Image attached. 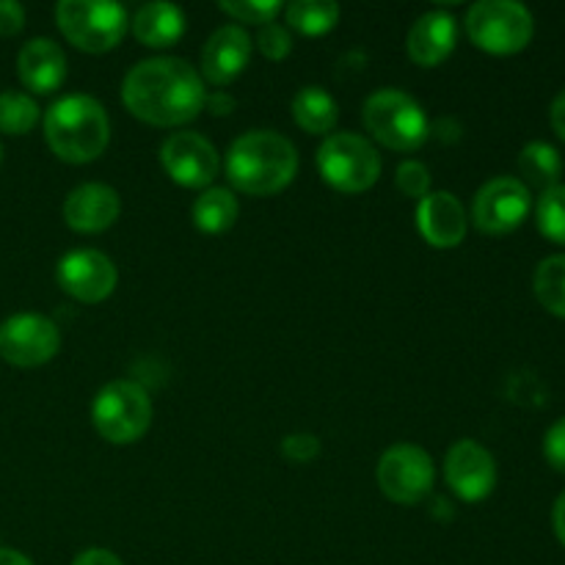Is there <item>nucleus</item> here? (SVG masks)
Returning a JSON list of instances; mask_svg holds the SVG:
<instances>
[{
	"mask_svg": "<svg viewBox=\"0 0 565 565\" xmlns=\"http://www.w3.org/2000/svg\"><path fill=\"white\" fill-rule=\"evenodd\" d=\"M61 331L44 315H11L0 323V356L14 367H39L58 353Z\"/></svg>",
	"mask_w": 565,
	"mask_h": 565,
	"instance_id": "9b49d317",
	"label": "nucleus"
},
{
	"mask_svg": "<svg viewBox=\"0 0 565 565\" xmlns=\"http://www.w3.org/2000/svg\"><path fill=\"white\" fill-rule=\"evenodd\" d=\"M55 22L66 42L86 53H108L127 33V11L103 0H61Z\"/></svg>",
	"mask_w": 565,
	"mask_h": 565,
	"instance_id": "0eeeda50",
	"label": "nucleus"
},
{
	"mask_svg": "<svg viewBox=\"0 0 565 565\" xmlns=\"http://www.w3.org/2000/svg\"><path fill=\"white\" fill-rule=\"evenodd\" d=\"M456 20L447 11H428L412 25L406 39L408 58L419 66H436L456 47Z\"/></svg>",
	"mask_w": 565,
	"mask_h": 565,
	"instance_id": "6ab92c4d",
	"label": "nucleus"
},
{
	"mask_svg": "<svg viewBox=\"0 0 565 565\" xmlns=\"http://www.w3.org/2000/svg\"><path fill=\"white\" fill-rule=\"evenodd\" d=\"M166 174L182 188H207L218 174V152L199 132H174L160 147Z\"/></svg>",
	"mask_w": 565,
	"mask_h": 565,
	"instance_id": "ddd939ff",
	"label": "nucleus"
},
{
	"mask_svg": "<svg viewBox=\"0 0 565 565\" xmlns=\"http://www.w3.org/2000/svg\"><path fill=\"white\" fill-rule=\"evenodd\" d=\"M119 213V193L103 182H86V185L75 188L64 202V221L70 224V230L83 232V235L105 232L108 226H114Z\"/></svg>",
	"mask_w": 565,
	"mask_h": 565,
	"instance_id": "2eb2a0df",
	"label": "nucleus"
},
{
	"mask_svg": "<svg viewBox=\"0 0 565 565\" xmlns=\"http://www.w3.org/2000/svg\"><path fill=\"white\" fill-rule=\"evenodd\" d=\"M39 105L33 97L22 92H3L0 94V132L6 136H25L36 127Z\"/></svg>",
	"mask_w": 565,
	"mask_h": 565,
	"instance_id": "a878e982",
	"label": "nucleus"
},
{
	"mask_svg": "<svg viewBox=\"0 0 565 565\" xmlns=\"http://www.w3.org/2000/svg\"><path fill=\"white\" fill-rule=\"evenodd\" d=\"M434 461L417 445H395L381 456L379 486L397 505H414L434 489Z\"/></svg>",
	"mask_w": 565,
	"mask_h": 565,
	"instance_id": "9d476101",
	"label": "nucleus"
},
{
	"mask_svg": "<svg viewBox=\"0 0 565 565\" xmlns=\"http://www.w3.org/2000/svg\"><path fill=\"white\" fill-rule=\"evenodd\" d=\"M0 158H3V149H0Z\"/></svg>",
	"mask_w": 565,
	"mask_h": 565,
	"instance_id": "58836bf2",
	"label": "nucleus"
},
{
	"mask_svg": "<svg viewBox=\"0 0 565 565\" xmlns=\"http://www.w3.org/2000/svg\"><path fill=\"white\" fill-rule=\"evenodd\" d=\"M519 171L524 177V185L539 188L541 193L550 188L561 185L563 160L552 143L546 141H530L519 154Z\"/></svg>",
	"mask_w": 565,
	"mask_h": 565,
	"instance_id": "5701e85b",
	"label": "nucleus"
},
{
	"mask_svg": "<svg viewBox=\"0 0 565 565\" xmlns=\"http://www.w3.org/2000/svg\"><path fill=\"white\" fill-rule=\"evenodd\" d=\"M204 105H207L210 114L213 116H230L232 110H235V97L226 92H215L204 99Z\"/></svg>",
	"mask_w": 565,
	"mask_h": 565,
	"instance_id": "c9c22d12",
	"label": "nucleus"
},
{
	"mask_svg": "<svg viewBox=\"0 0 565 565\" xmlns=\"http://www.w3.org/2000/svg\"><path fill=\"white\" fill-rule=\"evenodd\" d=\"M530 207H533V196L522 180L494 177L475 193L472 221L486 235H508L524 224Z\"/></svg>",
	"mask_w": 565,
	"mask_h": 565,
	"instance_id": "1a4fd4ad",
	"label": "nucleus"
},
{
	"mask_svg": "<svg viewBox=\"0 0 565 565\" xmlns=\"http://www.w3.org/2000/svg\"><path fill=\"white\" fill-rule=\"evenodd\" d=\"M22 86L36 94H53L66 77V55L53 39H31L17 55Z\"/></svg>",
	"mask_w": 565,
	"mask_h": 565,
	"instance_id": "a211bd4d",
	"label": "nucleus"
},
{
	"mask_svg": "<svg viewBox=\"0 0 565 565\" xmlns=\"http://www.w3.org/2000/svg\"><path fill=\"white\" fill-rule=\"evenodd\" d=\"M533 290L546 312L565 318V254H552L535 268Z\"/></svg>",
	"mask_w": 565,
	"mask_h": 565,
	"instance_id": "b1692460",
	"label": "nucleus"
},
{
	"mask_svg": "<svg viewBox=\"0 0 565 565\" xmlns=\"http://www.w3.org/2000/svg\"><path fill=\"white\" fill-rule=\"evenodd\" d=\"M281 456L292 463H309L320 456V439L312 434H290L281 439Z\"/></svg>",
	"mask_w": 565,
	"mask_h": 565,
	"instance_id": "7c9ffc66",
	"label": "nucleus"
},
{
	"mask_svg": "<svg viewBox=\"0 0 565 565\" xmlns=\"http://www.w3.org/2000/svg\"><path fill=\"white\" fill-rule=\"evenodd\" d=\"M544 456L552 469L565 475V417L557 419L544 436Z\"/></svg>",
	"mask_w": 565,
	"mask_h": 565,
	"instance_id": "2f4dec72",
	"label": "nucleus"
},
{
	"mask_svg": "<svg viewBox=\"0 0 565 565\" xmlns=\"http://www.w3.org/2000/svg\"><path fill=\"white\" fill-rule=\"evenodd\" d=\"M25 25V9L14 0H0V36H17Z\"/></svg>",
	"mask_w": 565,
	"mask_h": 565,
	"instance_id": "473e14b6",
	"label": "nucleus"
},
{
	"mask_svg": "<svg viewBox=\"0 0 565 565\" xmlns=\"http://www.w3.org/2000/svg\"><path fill=\"white\" fill-rule=\"evenodd\" d=\"M44 138L55 158L66 163H92L110 141V121L103 105L86 94H70L44 114Z\"/></svg>",
	"mask_w": 565,
	"mask_h": 565,
	"instance_id": "7ed1b4c3",
	"label": "nucleus"
},
{
	"mask_svg": "<svg viewBox=\"0 0 565 565\" xmlns=\"http://www.w3.org/2000/svg\"><path fill=\"white\" fill-rule=\"evenodd\" d=\"M127 110L154 127H177L196 119L204 108L202 75L182 58H149L132 66L121 83Z\"/></svg>",
	"mask_w": 565,
	"mask_h": 565,
	"instance_id": "f257e3e1",
	"label": "nucleus"
},
{
	"mask_svg": "<svg viewBox=\"0 0 565 565\" xmlns=\"http://www.w3.org/2000/svg\"><path fill=\"white\" fill-rule=\"evenodd\" d=\"M72 565H121V561L114 555V552L94 546V550L81 552V555L75 557V563H72Z\"/></svg>",
	"mask_w": 565,
	"mask_h": 565,
	"instance_id": "72a5a7b5",
	"label": "nucleus"
},
{
	"mask_svg": "<svg viewBox=\"0 0 565 565\" xmlns=\"http://www.w3.org/2000/svg\"><path fill=\"white\" fill-rule=\"evenodd\" d=\"M395 182L403 196L408 199H425L430 193V171L419 160H406L397 166Z\"/></svg>",
	"mask_w": 565,
	"mask_h": 565,
	"instance_id": "c85d7f7f",
	"label": "nucleus"
},
{
	"mask_svg": "<svg viewBox=\"0 0 565 565\" xmlns=\"http://www.w3.org/2000/svg\"><path fill=\"white\" fill-rule=\"evenodd\" d=\"M132 33L147 47H171L185 33V14L174 3H147L132 17Z\"/></svg>",
	"mask_w": 565,
	"mask_h": 565,
	"instance_id": "aec40b11",
	"label": "nucleus"
},
{
	"mask_svg": "<svg viewBox=\"0 0 565 565\" xmlns=\"http://www.w3.org/2000/svg\"><path fill=\"white\" fill-rule=\"evenodd\" d=\"M318 169L331 188L362 193L381 177V158L367 138L356 132H334L318 149Z\"/></svg>",
	"mask_w": 565,
	"mask_h": 565,
	"instance_id": "6e6552de",
	"label": "nucleus"
},
{
	"mask_svg": "<svg viewBox=\"0 0 565 565\" xmlns=\"http://www.w3.org/2000/svg\"><path fill=\"white\" fill-rule=\"evenodd\" d=\"M292 116H296V125L307 132L326 136L337 127L340 108L329 92H323L320 86H307L292 97Z\"/></svg>",
	"mask_w": 565,
	"mask_h": 565,
	"instance_id": "412c9836",
	"label": "nucleus"
},
{
	"mask_svg": "<svg viewBox=\"0 0 565 565\" xmlns=\"http://www.w3.org/2000/svg\"><path fill=\"white\" fill-rule=\"evenodd\" d=\"M467 33L491 55H513L530 44L535 20L516 0H480L467 14Z\"/></svg>",
	"mask_w": 565,
	"mask_h": 565,
	"instance_id": "423d86ee",
	"label": "nucleus"
},
{
	"mask_svg": "<svg viewBox=\"0 0 565 565\" xmlns=\"http://www.w3.org/2000/svg\"><path fill=\"white\" fill-rule=\"evenodd\" d=\"M252 61V39L241 25H224L210 33L202 50V75L213 86H226L235 81Z\"/></svg>",
	"mask_w": 565,
	"mask_h": 565,
	"instance_id": "dca6fc26",
	"label": "nucleus"
},
{
	"mask_svg": "<svg viewBox=\"0 0 565 565\" xmlns=\"http://www.w3.org/2000/svg\"><path fill=\"white\" fill-rule=\"evenodd\" d=\"M237 199L230 188H207L202 196L193 202V224L207 235H221V232L232 230L237 221Z\"/></svg>",
	"mask_w": 565,
	"mask_h": 565,
	"instance_id": "4be33fe9",
	"label": "nucleus"
},
{
	"mask_svg": "<svg viewBox=\"0 0 565 565\" xmlns=\"http://www.w3.org/2000/svg\"><path fill=\"white\" fill-rule=\"evenodd\" d=\"M417 226L434 248H456L467 237V213L450 191H434L419 199Z\"/></svg>",
	"mask_w": 565,
	"mask_h": 565,
	"instance_id": "f3484780",
	"label": "nucleus"
},
{
	"mask_svg": "<svg viewBox=\"0 0 565 565\" xmlns=\"http://www.w3.org/2000/svg\"><path fill=\"white\" fill-rule=\"evenodd\" d=\"M218 9L224 11V14H230L232 20L263 28L268 25V22H276L281 3H276V0H237V3H221Z\"/></svg>",
	"mask_w": 565,
	"mask_h": 565,
	"instance_id": "cd10ccee",
	"label": "nucleus"
},
{
	"mask_svg": "<svg viewBox=\"0 0 565 565\" xmlns=\"http://www.w3.org/2000/svg\"><path fill=\"white\" fill-rule=\"evenodd\" d=\"M0 565H33V563L28 561L22 552L6 550V546H0Z\"/></svg>",
	"mask_w": 565,
	"mask_h": 565,
	"instance_id": "4c0bfd02",
	"label": "nucleus"
},
{
	"mask_svg": "<svg viewBox=\"0 0 565 565\" xmlns=\"http://www.w3.org/2000/svg\"><path fill=\"white\" fill-rule=\"evenodd\" d=\"M552 527H555L557 541L565 546V491L555 500V508H552Z\"/></svg>",
	"mask_w": 565,
	"mask_h": 565,
	"instance_id": "e433bc0d",
	"label": "nucleus"
},
{
	"mask_svg": "<svg viewBox=\"0 0 565 565\" xmlns=\"http://www.w3.org/2000/svg\"><path fill=\"white\" fill-rule=\"evenodd\" d=\"M287 22L298 33L307 36H323L340 22V6L331 0H296L287 6Z\"/></svg>",
	"mask_w": 565,
	"mask_h": 565,
	"instance_id": "393cba45",
	"label": "nucleus"
},
{
	"mask_svg": "<svg viewBox=\"0 0 565 565\" xmlns=\"http://www.w3.org/2000/svg\"><path fill=\"white\" fill-rule=\"evenodd\" d=\"M535 221H539L541 235L565 246V185H555L541 193L539 204H535Z\"/></svg>",
	"mask_w": 565,
	"mask_h": 565,
	"instance_id": "bb28decb",
	"label": "nucleus"
},
{
	"mask_svg": "<svg viewBox=\"0 0 565 565\" xmlns=\"http://www.w3.org/2000/svg\"><path fill=\"white\" fill-rule=\"evenodd\" d=\"M550 121H552V130L557 132V138L565 143V88L552 99V108H550Z\"/></svg>",
	"mask_w": 565,
	"mask_h": 565,
	"instance_id": "f704fd0d",
	"label": "nucleus"
},
{
	"mask_svg": "<svg viewBox=\"0 0 565 565\" xmlns=\"http://www.w3.org/2000/svg\"><path fill=\"white\" fill-rule=\"evenodd\" d=\"M92 419L105 441L132 445L152 425V401L136 381H114L94 397Z\"/></svg>",
	"mask_w": 565,
	"mask_h": 565,
	"instance_id": "39448f33",
	"label": "nucleus"
},
{
	"mask_svg": "<svg viewBox=\"0 0 565 565\" xmlns=\"http://www.w3.org/2000/svg\"><path fill=\"white\" fill-rule=\"evenodd\" d=\"M298 171V152L274 130H248L226 154V177L232 185L252 196H274L285 191Z\"/></svg>",
	"mask_w": 565,
	"mask_h": 565,
	"instance_id": "f03ea898",
	"label": "nucleus"
},
{
	"mask_svg": "<svg viewBox=\"0 0 565 565\" xmlns=\"http://www.w3.org/2000/svg\"><path fill=\"white\" fill-rule=\"evenodd\" d=\"M445 478L463 502L486 500L497 486L494 456L475 439L456 441L445 458Z\"/></svg>",
	"mask_w": 565,
	"mask_h": 565,
	"instance_id": "4468645a",
	"label": "nucleus"
},
{
	"mask_svg": "<svg viewBox=\"0 0 565 565\" xmlns=\"http://www.w3.org/2000/svg\"><path fill=\"white\" fill-rule=\"evenodd\" d=\"M362 119L375 141L397 149V152H414L430 136L423 105L408 97L406 92H397V88H381L373 97H367Z\"/></svg>",
	"mask_w": 565,
	"mask_h": 565,
	"instance_id": "20e7f679",
	"label": "nucleus"
},
{
	"mask_svg": "<svg viewBox=\"0 0 565 565\" xmlns=\"http://www.w3.org/2000/svg\"><path fill=\"white\" fill-rule=\"evenodd\" d=\"M58 287L81 303H99L116 290V265L110 257L94 248H81V252H70L66 257L58 259V270H55Z\"/></svg>",
	"mask_w": 565,
	"mask_h": 565,
	"instance_id": "f8f14e48",
	"label": "nucleus"
},
{
	"mask_svg": "<svg viewBox=\"0 0 565 565\" xmlns=\"http://www.w3.org/2000/svg\"><path fill=\"white\" fill-rule=\"evenodd\" d=\"M257 47L265 58L270 61H281L290 55L292 50V36L285 25L279 22H268V25L259 28V36H257Z\"/></svg>",
	"mask_w": 565,
	"mask_h": 565,
	"instance_id": "c756f323",
	"label": "nucleus"
}]
</instances>
